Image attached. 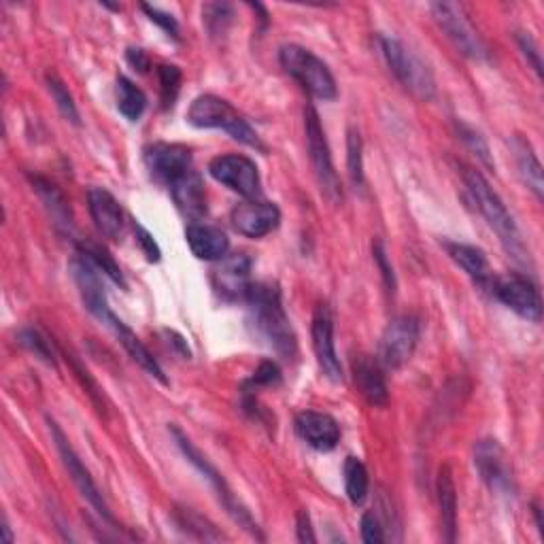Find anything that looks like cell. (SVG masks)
I'll list each match as a JSON object with an SVG mask.
<instances>
[{
  "label": "cell",
  "mask_w": 544,
  "mask_h": 544,
  "mask_svg": "<svg viewBox=\"0 0 544 544\" xmlns=\"http://www.w3.org/2000/svg\"><path fill=\"white\" fill-rule=\"evenodd\" d=\"M126 58L130 62V66H134V71H139V73H147L149 71V56H147V51L145 49H139V47H130L126 51Z\"/></svg>",
  "instance_id": "46"
},
{
  "label": "cell",
  "mask_w": 544,
  "mask_h": 544,
  "mask_svg": "<svg viewBox=\"0 0 544 544\" xmlns=\"http://www.w3.org/2000/svg\"><path fill=\"white\" fill-rule=\"evenodd\" d=\"M134 230H136V243L141 245L143 253L147 255V260H149V262H158V260H160V255H162V251H160L158 243L153 241V236H151L143 226H139V224L134 226Z\"/></svg>",
  "instance_id": "44"
},
{
  "label": "cell",
  "mask_w": 544,
  "mask_h": 544,
  "mask_svg": "<svg viewBox=\"0 0 544 544\" xmlns=\"http://www.w3.org/2000/svg\"><path fill=\"white\" fill-rule=\"evenodd\" d=\"M457 134H459V139H462L466 143V147L474 153L476 158H479L487 168H496V162H493V156H491V151H489V145L485 141V136L479 132V130H474L470 128L468 124L464 122H457Z\"/></svg>",
  "instance_id": "36"
},
{
  "label": "cell",
  "mask_w": 544,
  "mask_h": 544,
  "mask_svg": "<svg viewBox=\"0 0 544 544\" xmlns=\"http://www.w3.org/2000/svg\"><path fill=\"white\" fill-rule=\"evenodd\" d=\"M474 466L491 491L498 493L515 491L513 474L508 470L506 455L498 440L487 438L474 447Z\"/></svg>",
  "instance_id": "16"
},
{
  "label": "cell",
  "mask_w": 544,
  "mask_h": 544,
  "mask_svg": "<svg viewBox=\"0 0 544 544\" xmlns=\"http://www.w3.org/2000/svg\"><path fill=\"white\" fill-rule=\"evenodd\" d=\"M177 523L181 525V530L192 534L200 540H221L224 538V534H219L215 530V525L209 523L207 519H202L198 513H194V510L190 508H183L177 513Z\"/></svg>",
  "instance_id": "32"
},
{
  "label": "cell",
  "mask_w": 544,
  "mask_h": 544,
  "mask_svg": "<svg viewBox=\"0 0 544 544\" xmlns=\"http://www.w3.org/2000/svg\"><path fill=\"white\" fill-rule=\"evenodd\" d=\"M79 251H81L83 255H88V258H90L102 272H105V275H107L113 283L126 287V281H124L122 270H119V266L115 264V260L111 258L109 251H107L105 247L94 245V243H83V245H79Z\"/></svg>",
  "instance_id": "34"
},
{
  "label": "cell",
  "mask_w": 544,
  "mask_h": 544,
  "mask_svg": "<svg viewBox=\"0 0 544 544\" xmlns=\"http://www.w3.org/2000/svg\"><path fill=\"white\" fill-rule=\"evenodd\" d=\"M88 207L98 232L109 241H119L124 232V211L117 198L102 187H92L88 192Z\"/></svg>",
  "instance_id": "21"
},
{
  "label": "cell",
  "mask_w": 544,
  "mask_h": 544,
  "mask_svg": "<svg viewBox=\"0 0 544 544\" xmlns=\"http://www.w3.org/2000/svg\"><path fill=\"white\" fill-rule=\"evenodd\" d=\"M30 181H32L34 192H37L41 196V200L45 202V207L51 213V217L56 219V224L66 230H71L73 215H71V209H68L66 198L62 196L58 187L43 177H30Z\"/></svg>",
  "instance_id": "28"
},
{
  "label": "cell",
  "mask_w": 544,
  "mask_h": 544,
  "mask_svg": "<svg viewBox=\"0 0 544 544\" xmlns=\"http://www.w3.org/2000/svg\"><path fill=\"white\" fill-rule=\"evenodd\" d=\"M187 122L196 128H221L226 130L234 141L266 153V145L262 143L260 134L249 126L247 119L238 113L228 100L215 94L198 96L190 105V109H187Z\"/></svg>",
  "instance_id": "3"
},
{
  "label": "cell",
  "mask_w": 544,
  "mask_h": 544,
  "mask_svg": "<svg viewBox=\"0 0 544 544\" xmlns=\"http://www.w3.org/2000/svg\"><path fill=\"white\" fill-rule=\"evenodd\" d=\"M434 22L445 32V37L455 45L459 54L470 60H487L489 49L483 37L472 26L462 5L457 3H434L430 5Z\"/></svg>",
  "instance_id": "7"
},
{
  "label": "cell",
  "mask_w": 544,
  "mask_h": 544,
  "mask_svg": "<svg viewBox=\"0 0 544 544\" xmlns=\"http://www.w3.org/2000/svg\"><path fill=\"white\" fill-rule=\"evenodd\" d=\"M158 77H160V92H162V105L164 109H170L175 105V100L181 90V71L175 64H160L158 66Z\"/></svg>",
  "instance_id": "35"
},
{
  "label": "cell",
  "mask_w": 544,
  "mask_h": 544,
  "mask_svg": "<svg viewBox=\"0 0 544 544\" xmlns=\"http://www.w3.org/2000/svg\"><path fill=\"white\" fill-rule=\"evenodd\" d=\"M45 81H47L49 94H51V98L56 100L60 113L68 119V122L79 126V111H77V105H75V98H73L71 92H68L64 81L56 73H47Z\"/></svg>",
  "instance_id": "31"
},
{
  "label": "cell",
  "mask_w": 544,
  "mask_h": 544,
  "mask_svg": "<svg viewBox=\"0 0 544 544\" xmlns=\"http://www.w3.org/2000/svg\"><path fill=\"white\" fill-rule=\"evenodd\" d=\"M3 532H5V542H13V534H11V527H9L7 521L3 525Z\"/></svg>",
  "instance_id": "47"
},
{
  "label": "cell",
  "mask_w": 544,
  "mask_h": 544,
  "mask_svg": "<svg viewBox=\"0 0 544 544\" xmlns=\"http://www.w3.org/2000/svg\"><path fill=\"white\" fill-rule=\"evenodd\" d=\"M281 381V370L275 362H262L260 368L253 372L251 385H277Z\"/></svg>",
  "instance_id": "43"
},
{
  "label": "cell",
  "mask_w": 544,
  "mask_h": 544,
  "mask_svg": "<svg viewBox=\"0 0 544 544\" xmlns=\"http://www.w3.org/2000/svg\"><path fill=\"white\" fill-rule=\"evenodd\" d=\"M381 47L387 66L404 88L419 100L425 102L432 100L436 94V79L430 71V66L425 64L411 47H406L402 41L394 37H383Z\"/></svg>",
  "instance_id": "5"
},
{
  "label": "cell",
  "mask_w": 544,
  "mask_h": 544,
  "mask_svg": "<svg viewBox=\"0 0 544 544\" xmlns=\"http://www.w3.org/2000/svg\"><path fill=\"white\" fill-rule=\"evenodd\" d=\"M347 149H349V177L353 185H364V160H362V139L360 132L349 130V139H347Z\"/></svg>",
  "instance_id": "37"
},
{
  "label": "cell",
  "mask_w": 544,
  "mask_h": 544,
  "mask_svg": "<svg viewBox=\"0 0 544 544\" xmlns=\"http://www.w3.org/2000/svg\"><path fill=\"white\" fill-rule=\"evenodd\" d=\"M170 194L177 204V209L190 219H200L207 215V192H204V185L198 173L190 170V173L177 179L170 185Z\"/></svg>",
  "instance_id": "23"
},
{
  "label": "cell",
  "mask_w": 544,
  "mask_h": 544,
  "mask_svg": "<svg viewBox=\"0 0 544 544\" xmlns=\"http://www.w3.org/2000/svg\"><path fill=\"white\" fill-rule=\"evenodd\" d=\"M296 432L298 436L306 442V445L313 447L315 451L328 453L336 449L340 442V425L338 421L328 415V413H319V411H304L296 417Z\"/></svg>",
  "instance_id": "19"
},
{
  "label": "cell",
  "mask_w": 544,
  "mask_h": 544,
  "mask_svg": "<svg viewBox=\"0 0 544 544\" xmlns=\"http://www.w3.org/2000/svg\"><path fill=\"white\" fill-rule=\"evenodd\" d=\"M419 332V319L413 315L391 319L381 336V366L387 370H400L411 362V357L419 345Z\"/></svg>",
  "instance_id": "9"
},
{
  "label": "cell",
  "mask_w": 544,
  "mask_h": 544,
  "mask_svg": "<svg viewBox=\"0 0 544 544\" xmlns=\"http://www.w3.org/2000/svg\"><path fill=\"white\" fill-rule=\"evenodd\" d=\"M447 253L449 258L462 268L466 275L485 289H491L493 285V270L489 266V260L483 249L474 247V245H464V243H447Z\"/></svg>",
  "instance_id": "24"
},
{
  "label": "cell",
  "mask_w": 544,
  "mask_h": 544,
  "mask_svg": "<svg viewBox=\"0 0 544 544\" xmlns=\"http://www.w3.org/2000/svg\"><path fill=\"white\" fill-rule=\"evenodd\" d=\"M232 5L228 3H209L202 7V20L207 24V30L211 32V37H221L226 34L230 24H232Z\"/></svg>",
  "instance_id": "33"
},
{
  "label": "cell",
  "mask_w": 544,
  "mask_h": 544,
  "mask_svg": "<svg viewBox=\"0 0 544 544\" xmlns=\"http://www.w3.org/2000/svg\"><path fill=\"white\" fill-rule=\"evenodd\" d=\"M100 323H102V326H107V328L115 334V338L119 340V343H122V347L126 349V353L132 357V360H134L136 364H139L147 374H151L153 379H158L162 385H168L166 374H164L162 366L158 364L156 357L151 355V351L141 343V338L136 336V334L126 326V323H124L122 319H119V317L111 311V313H109L105 319H102Z\"/></svg>",
  "instance_id": "20"
},
{
  "label": "cell",
  "mask_w": 544,
  "mask_h": 544,
  "mask_svg": "<svg viewBox=\"0 0 544 544\" xmlns=\"http://www.w3.org/2000/svg\"><path fill=\"white\" fill-rule=\"evenodd\" d=\"M20 343H22V345H24L28 351H32L34 355L41 357L43 362H47V364H54V366H56V355H54V349H51L49 340H47V338H45L41 332H37V330H34V328L22 330V332H20Z\"/></svg>",
  "instance_id": "38"
},
{
  "label": "cell",
  "mask_w": 544,
  "mask_h": 544,
  "mask_svg": "<svg viewBox=\"0 0 544 544\" xmlns=\"http://www.w3.org/2000/svg\"><path fill=\"white\" fill-rule=\"evenodd\" d=\"M462 177L466 183V190L470 192L476 204V209H479V213L485 217L489 228L498 234L500 243L504 245L508 255H513V258L521 264H530V251L525 249L517 221L510 215L506 204L489 185V181L479 173V170H474L470 166L462 168Z\"/></svg>",
  "instance_id": "1"
},
{
  "label": "cell",
  "mask_w": 544,
  "mask_h": 544,
  "mask_svg": "<svg viewBox=\"0 0 544 544\" xmlns=\"http://www.w3.org/2000/svg\"><path fill=\"white\" fill-rule=\"evenodd\" d=\"M71 275L79 287L81 300L98 321L105 319L111 313V306L107 300V289L105 283H102V272L88 255H83L81 251L71 260Z\"/></svg>",
  "instance_id": "14"
},
{
  "label": "cell",
  "mask_w": 544,
  "mask_h": 544,
  "mask_svg": "<svg viewBox=\"0 0 544 544\" xmlns=\"http://www.w3.org/2000/svg\"><path fill=\"white\" fill-rule=\"evenodd\" d=\"M372 253H374V262H377L381 275H383V281L387 285V292L394 294L396 292V275H394V266H391V262L387 258L385 245L381 241H377L372 247Z\"/></svg>",
  "instance_id": "40"
},
{
  "label": "cell",
  "mask_w": 544,
  "mask_h": 544,
  "mask_svg": "<svg viewBox=\"0 0 544 544\" xmlns=\"http://www.w3.org/2000/svg\"><path fill=\"white\" fill-rule=\"evenodd\" d=\"M304 134H306V147H309V158L315 170L319 190L330 202L336 204L343 200V185H340V179L334 170L326 132H323L319 115L313 107H306L304 111Z\"/></svg>",
  "instance_id": "6"
},
{
  "label": "cell",
  "mask_w": 544,
  "mask_h": 544,
  "mask_svg": "<svg viewBox=\"0 0 544 544\" xmlns=\"http://www.w3.org/2000/svg\"><path fill=\"white\" fill-rule=\"evenodd\" d=\"M517 41H519V47L523 51V56L527 58V62L532 64L536 75L542 77V58H540V51H538V45L534 43V39L530 37V34H523L521 32L519 37H517Z\"/></svg>",
  "instance_id": "42"
},
{
  "label": "cell",
  "mask_w": 544,
  "mask_h": 544,
  "mask_svg": "<svg viewBox=\"0 0 544 544\" xmlns=\"http://www.w3.org/2000/svg\"><path fill=\"white\" fill-rule=\"evenodd\" d=\"M49 430H51V436H54V440H56V447H58V451H60L62 464H64V468L68 470V476H71V479H73V483H75V487L79 489L81 496L90 502V506L96 510V513H98L102 519L109 521V523H115V521H113V515H111V510H109V506H107V502H105V498H102V493H100L98 485H96L94 479H92L90 470L83 466V462L79 459V455H77L75 449L71 447V442H68L66 434L62 432V428H60V425H58L54 419H49Z\"/></svg>",
  "instance_id": "11"
},
{
  "label": "cell",
  "mask_w": 544,
  "mask_h": 544,
  "mask_svg": "<svg viewBox=\"0 0 544 544\" xmlns=\"http://www.w3.org/2000/svg\"><path fill=\"white\" fill-rule=\"evenodd\" d=\"M187 245H190L192 253L198 260L207 262H219L226 258L230 249V241L224 230L207 224H190L185 230Z\"/></svg>",
  "instance_id": "22"
},
{
  "label": "cell",
  "mask_w": 544,
  "mask_h": 544,
  "mask_svg": "<svg viewBox=\"0 0 544 544\" xmlns=\"http://www.w3.org/2000/svg\"><path fill=\"white\" fill-rule=\"evenodd\" d=\"M141 9L145 11V15L149 17L153 24H158L168 34V37L179 39V24H177V20L173 15L158 9V7H151V5H141Z\"/></svg>",
  "instance_id": "39"
},
{
  "label": "cell",
  "mask_w": 544,
  "mask_h": 544,
  "mask_svg": "<svg viewBox=\"0 0 544 544\" xmlns=\"http://www.w3.org/2000/svg\"><path fill=\"white\" fill-rule=\"evenodd\" d=\"M355 372V385L360 389V394L372 404V406H387L389 391L383 377V370L377 362H372L370 357H360L353 366Z\"/></svg>",
  "instance_id": "25"
},
{
  "label": "cell",
  "mask_w": 544,
  "mask_h": 544,
  "mask_svg": "<svg viewBox=\"0 0 544 544\" xmlns=\"http://www.w3.org/2000/svg\"><path fill=\"white\" fill-rule=\"evenodd\" d=\"M436 493H438L440 521H442V532H445V540L455 542V538H457V489H455L451 466H447V464L442 466L438 472Z\"/></svg>",
  "instance_id": "26"
},
{
  "label": "cell",
  "mask_w": 544,
  "mask_h": 544,
  "mask_svg": "<svg viewBox=\"0 0 544 544\" xmlns=\"http://www.w3.org/2000/svg\"><path fill=\"white\" fill-rule=\"evenodd\" d=\"M213 287L224 300H245L251 287V258L245 253L219 260L213 270Z\"/></svg>",
  "instance_id": "18"
},
{
  "label": "cell",
  "mask_w": 544,
  "mask_h": 544,
  "mask_svg": "<svg viewBox=\"0 0 544 544\" xmlns=\"http://www.w3.org/2000/svg\"><path fill=\"white\" fill-rule=\"evenodd\" d=\"M510 149H513V153H515V162H517V168H519V175H521L523 183L530 187L538 200H542V194H544L542 166H540V162L536 158V153H534L530 141H525L523 136H515V139L510 141Z\"/></svg>",
  "instance_id": "27"
},
{
  "label": "cell",
  "mask_w": 544,
  "mask_h": 544,
  "mask_svg": "<svg viewBox=\"0 0 544 544\" xmlns=\"http://www.w3.org/2000/svg\"><path fill=\"white\" fill-rule=\"evenodd\" d=\"M279 60L285 73L292 75L313 98L334 100L338 96L332 71L313 51L300 45H283L279 51Z\"/></svg>",
  "instance_id": "4"
},
{
  "label": "cell",
  "mask_w": 544,
  "mask_h": 544,
  "mask_svg": "<svg viewBox=\"0 0 544 544\" xmlns=\"http://www.w3.org/2000/svg\"><path fill=\"white\" fill-rule=\"evenodd\" d=\"M362 540L368 544H381L385 542V527L381 519L374 513H366L362 517Z\"/></svg>",
  "instance_id": "41"
},
{
  "label": "cell",
  "mask_w": 544,
  "mask_h": 544,
  "mask_svg": "<svg viewBox=\"0 0 544 544\" xmlns=\"http://www.w3.org/2000/svg\"><path fill=\"white\" fill-rule=\"evenodd\" d=\"M296 534L300 542H317V536L313 532V523H311V515L306 513V510H300L298 519H296Z\"/></svg>",
  "instance_id": "45"
},
{
  "label": "cell",
  "mask_w": 544,
  "mask_h": 544,
  "mask_svg": "<svg viewBox=\"0 0 544 544\" xmlns=\"http://www.w3.org/2000/svg\"><path fill=\"white\" fill-rule=\"evenodd\" d=\"M245 302L249 304L255 328L266 338V343L285 360H292L298 343L283 309L279 287L272 283H251Z\"/></svg>",
  "instance_id": "2"
},
{
  "label": "cell",
  "mask_w": 544,
  "mask_h": 544,
  "mask_svg": "<svg viewBox=\"0 0 544 544\" xmlns=\"http://www.w3.org/2000/svg\"><path fill=\"white\" fill-rule=\"evenodd\" d=\"M145 164L158 181L173 185L192 170V151L179 143H153L145 149Z\"/></svg>",
  "instance_id": "15"
},
{
  "label": "cell",
  "mask_w": 544,
  "mask_h": 544,
  "mask_svg": "<svg viewBox=\"0 0 544 544\" xmlns=\"http://www.w3.org/2000/svg\"><path fill=\"white\" fill-rule=\"evenodd\" d=\"M313 349L317 355V364L323 372V377L330 379L332 383H343V364H340V357L336 353L334 343V315L330 304L321 302L317 304L315 315H313Z\"/></svg>",
  "instance_id": "13"
},
{
  "label": "cell",
  "mask_w": 544,
  "mask_h": 544,
  "mask_svg": "<svg viewBox=\"0 0 544 544\" xmlns=\"http://www.w3.org/2000/svg\"><path fill=\"white\" fill-rule=\"evenodd\" d=\"M209 175L217 183L226 185L228 190L249 200H255L262 192L258 166L247 156H238V153H226V156L213 158L209 164Z\"/></svg>",
  "instance_id": "10"
},
{
  "label": "cell",
  "mask_w": 544,
  "mask_h": 544,
  "mask_svg": "<svg viewBox=\"0 0 544 544\" xmlns=\"http://www.w3.org/2000/svg\"><path fill=\"white\" fill-rule=\"evenodd\" d=\"M345 491L351 504H364L370 491V476L362 459L347 457L345 459Z\"/></svg>",
  "instance_id": "30"
},
{
  "label": "cell",
  "mask_w": 544,
  "mask_h": 544,
  "mask_svg": "<svg viewBox=\"0 0 544 544\" xmlns=\"http://www.w3.org/2000/svg\"><path fill=\"white\" fill-rule=\"evenodd\" d=\"M170 430H173V436H175V440H177L179 449H181L183 455L187 457V462H190L200 474H204V479H207V481L213 485V489L217 491L219 502L226 506V510L232 515V519H236L238 523L245 525V530H247V532H251V534L258 536V523H255V521L251 519L249 510L241 504V500H238V498L234 496V493H232L230 485L226 483L224 476H221V474L217 472V468L209 462L207 457H204V455L194 447V442H192L190 438H187V436L177 428V425H173V428H170Z\"/></svg>",
  "instance_id": "8"
},
{
  "label": "cell",
  "mask_w": 544,
  "mask_h": 544,
  "mask_svg": "<svg viewBox=\"0 0 544 544\" xmlns=\"http://www.w3.org/2000/svg\"><path fill=\"white\" fill-rule=\"evenodd\" d=\"M491 292L519 317L538 323L542 319V298L538 287L521 275H506L493 279Z\"/></svg>",
  "instance_id": "12"
},
{
  "label": "cell",
  "mask_w": 544,
  "mask_h": 544,
  "mask_svg": "<svg viewBox=\"0 0 544 544\" xmlns=\"http://www.w3.org/2000/svg\"><path fill=\"white\" fill-rule=\"evenodd\" d=\"M117 109L130 122H139L141 115L147 109V96L145 92L139 88V85H134L128 77H117Z\"/></svg>",
  "instance_id": "29"
},
{
  "label": "cell",
  "mask_w": 544,
  "mask_h": 544,
  "mask_svg": "<svg viewBox=\"0 0 544 544\" xmlns=\"http://www.w3.org/2000/svg\"><path fill=\"white\" fill-rule=\"evenodd\" d=\"M534 517H536V525H538V530L542 532V519H540V508H538V504H534Z\"/></svg>",
  "instance_id": "48"
},
{
  "label": "cell",
  "mask_w": 544,
  "mask_h": 544,
  "mask_svg": "<svg viewBox=\"0 0 544 544\" xmlns=\"http://www.w3.org/2000/svg\"><path fill=\"white\" fill-rule=\"evenodd\" d=\"M281 224V211L277 204L264 200H249L238 204L232 211V226L247 238H264L275 232Z\"/></svg>",
  "instance_id": "17"
}]
</instances>
